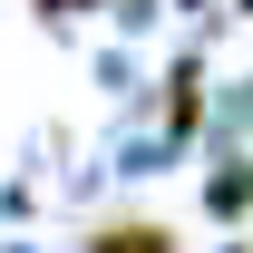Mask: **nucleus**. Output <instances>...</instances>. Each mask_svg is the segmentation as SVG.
Wrapping results in <instances>:
<instances>
[{
  "mask_svg": "<svg viewBox=\"0 0 253 253\" xmlns=\"http://www.w3.org/2000/svg\"><path fill=\"white\" fill-rule=\"evenodd\" d=\"M224 253H244V244H224Z\"/></svg>",
  "mask_w": 253,
  "mask_h": 253,
  "instance_id": "nucleus-3",
  "label": "nucleus"
},
{
  "mask_svg": "<svg viewBox=\"0 0 253 253\" xmlns=\"http://www.w3.org/2000/svg\"><path fill=\"white\" fill-rule=\"evenodd\" d=\"M88 253H185V244L156 214H107V224H88Z\"/></svg>",
  "mask_w": 253,
  "mask_h": 253,
  "instance_id": "nucleus-1",
  "label": "nucleus"
},
{
  "mask_svg": "<svg viewBox=\"0 0 253 253\" xmlns=\"http://www.w3.org/2000/svg\"><path fill=\"white\" fill-rule=\"evenodd\" d=\"M205 205L214 214H253V166H224L214 185H205Z\"/></svg>",
  "mask_w": 253,
  "mask_h": 253,
  "instance_id": "nucleus-2",
  "label": "nucleus"
}]
</instances>
